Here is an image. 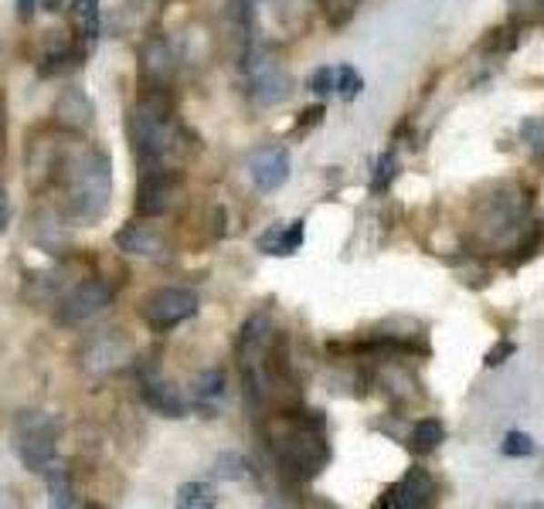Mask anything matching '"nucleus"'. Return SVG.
<instances>
[{
  "mask_svg": "<svg viewBox=\"0 0 544 509\" xmlns=\"http://www.w3.org/2000/svg\"><path fill=\"white\" fill-rule=\"evenodd\" d=\"M4 126H7V115H4V95H0V146H4Z\"/></svg>",
  "mask_w": 544,
  "mask_h": 509,
  "instance_id": "obj_31",
  "label": "nucleus"
},
{
  "mask_svg": "<svg viewBox=\"0 0 544 509\" xmlns=\"http://www.w3.org/2000/svg\"><path fill=\"white\" fill-rule=\"evenodd\" d=\"M140 316L150 330L167 333V330H174V326H181L184 319L197 316V293H191V289H177V285L156 289V293L146 295Z\"/></svg>",
  "mask_w": 544,
  "mask_h": 509,
  "instance_id": "obj_5",
  "label": "nucleus"
},
{
  "mask_svg": "<svg viewBox=\"0 0 544 509\" xmlns=\"http://www.w3.org/2000/svg\"><path fill=\"white\" fill-rule=\"evenodd\" d=\"M130 140L133 150L140 153L146 164L164 160L174 146V123H170V105L164 99V92L156 89L146 99H140V105L130 115Z\"/></svg>",
  "mask_w": 544,
  "mask_h": 509,
  "instance_id": "obj_3",
  "label": "nucleus"
},
{
  "mask_svg": "<svg viewBox=\"0 0 544 509\" xmlns=\"http://www.w3.org/2000/svg\"><path fill=\"white\" fill-rule=\"evenodd\" d=\"M116 245L130 254H156L160 252V238L146 225H126L116 235Z\"/></svg>",
  "mask_w": 544,
  "mask_h": 509,
  "instance_id": "obj_15",
  "label": "nucleus"
},
{
  "mask_svg": "<svg viewBox=\"0 0 544 509\" xmlns=\"http://www.w3.org/2000/svg\"><path fill=\"white\" fill-rule=\"evenodd\" d=\"M215 503H218V496L207 483H184L177 489V506L181 509H211Z\"/></svg>",
  "mask_w": 544,
  "mask_h": 509,
  "instance_id": "obj_18",
  "label": "nucleus"
},
{
  "mask_svg": "<svg viewBox=\"0 0 544 509\" xmlns=\"http://www.w3.org/2000/svg\"><path fill=\"white\" fill-rule=\"evenodd\" d=\"M289 95V75L272 62H252V99L259 105H276Z\"/></svg>",
  "mask_w": 544,
  "mask_h": 509,
  "instance_id": "obj_10",
  "label": "nucleus"
},
{
  "mask_svg": "<svg viewBox=\"0 0 544 509\" xmlns=\"http://www.w3.org/2000/svg\"><path fill=\"white\" fill-rule=\"evenodd\" d=\"M45 4H48L45 11H58V7H62V0H45Z\"/></svg>",
  "mask_w": 544,
  "mask_h": 509,
  "instance_id": "obj_32",
  "label": "nucleus"
},
{
  "mask_svg": "<svg viewBox=\"0 0 544 509\" xmlns=\"http://www.w3.org/2000/svg\"><path fill=\"white\" fill-rule=\"evenodd\" d=\"M248 174H252V184L262 194L279 191L289 180V153H286V146H262V150H256L248 156Z\"/></svg>",
  "mask_w": 544,
  "mask_h": 509,
  "instance_id": "obj_8",
  "label": "nucleus"
},
{
  "mask_svg": "<svg viewBox=\"0 0 544 509\" xmlns=\"http://www.w3.org/2000/svg\"><path fill=\"white\" fill-rule=\"evenodd\" d=\"M215 475L218 479H228V483H235V479H246L248 475V462L238 452H225V455L215 458Z\"/></svg>",
  "mask_w": 544,
  "mask_h": 509,
  "instance_id": "obj_21",
  "label": "nucleus"
},
{
  "mask_svg": "<svg viewBox=\"0 0 544 509\" xmlns=\"http://www.w3.org/2000/svg\"><path fill=\"white\" fill-rule=\"evenodd\" d=\"M113 303V289L99 279H86L72 285L58 305H55V319L58 323H86V319L99 316L106 305Z\"/></svg>",
  "mask_w": 544,
  "mask_h": 509,
  "instance_id": "obj_6",
  "label": "nucleus"
},
{
  "mask_svg": "<svg viewBox=\"0 0 544 509\" xmlns=\"http://www.w3.org/2000/svg\"><path fill=\"white\" fill-rule=\"evenodd\" d=\"M442 438H446V428H442V421L436 418H422L415 421L412 434H408V445L415 452H436L442 445Z\"/></svg>",
  "mask_w": 544,
  "mask_h": 509,
  "instance_id": "obj_17",
  "label": "nucleus"
},
{
  "mask_svg": "<svg viewBox=\"0 0 544 509\" xmlns=\"http://www.w3.org/2000/svg\"><path fill=\"white\" fill-rule=\"evenodd\" d=\"M58 438V421L48 411H25L17 418V458L31 472H45L55 462V442Z\"/></svg>",
  "mask_w": 544,
  "mask_h": 509,
  "instance_id": "obj_4",
  "label": "nucleus"
},
{
  "mask_svg": "<svg viewBox=\"0 0 544 509\" xmlns=\"http://www.w3.org/2000/svg\"><path fill=\"white\" fill-rule=\"evenodd\" d=\"M272 340V323L266 313H259V316H252L242 326V340H238V354L242 356H259L262 350H266V344Z\"/></svg>",
  "mask_w": 544,
  "mask_h": 509,
  "instance_id": "obj_14",
  "label": "nucleus"
},
{
  "mask_svg": "<svg viewBox=\"0 0 544 509\" xmlns=\"http://www.w3.org/2000/svg\"><path fill=\"white\" fill-rule=\"evenodd\" d=\"M45 475V485H48V499L52 506H76V489H72V475L62 462H52L48 469L41 472Z\"/></svg>",
  "mask_w": 544,
  "mask_h": 509,
  "instance_id": "obj_13",
  "label": "nucleus"
},
{
  "mask_svg": "<svg viewBox=\"0 0 544 509\" xmlns=\"http://www.w3.org/2000/svg\"><path fill=\"white\" fill-rule=\"evenodd\" d=\"M109 156L99 150H86L72 156L65 174L68 184V215L92 225L106 215L109 207V194H113V174H109Z\"/></svg>",
  "mask_w": 544,
  "mask_h": 509,
  "instance_id": "obj_1",
  "label": "nucleus"
},
{
  "mask_svg": "<svg viewBox=\"0 0 544 509\" xmlns=\"http://www.w3.org/2000/svg\"><path fill=\"white\" fill-rule=\"evenodd\" d=\"M514 354H518V344H510V340H500V344L493 346L490 354L483 356V364H487V367H500L507 356H514Z\"/></svg>",
  "mask_w": 544,
  "mask_h": 509,
  "instance_id": "obj_27",
  "label": "nucleus"
},
{
  "mask_svg": "<svg viewBox=\"0 0 544 509\" xmlns=\"http://www.w3.org/2000/svg\"><path fill=\"white\" fill-rule=\"evenodd\" d=\"M361 89H364V78L358 75V68H354V65H337V92H340V99L354 102L358 95H361Z\"/></svg>",
  "mask_w": 544,
  "mask_h": 509,
  "instance_id": "obj_22",
  "label": "nucleus"
},
{
  "mask_svg": "<svg viewBox=\"0 0 544 509\" xmlns=\"http://www.w3.org/2000/svg\"><path fill=\"white\" fill-rule=\"evenodd\" d=\"M7 221H11V204H7V194L0 191V231L7 228Z\"/></svg>",
  "mask_w": 544,
  "mask_h": 509,
  "instance_id": "obj_30",
  "label": "nucleus"
},
{
  "mask_svg": "<svg viewBox=\"0 0 544 509\" xmlns=\"http://www.w3.org/2000/svg\"><path fill=\"white\" fill-rule=\"evenodd\" d=\"M143 58H146L143 68H146L150 82H156V85L170 82V75H174V55H170V48L164 41H150L146 51H143Z\"/></svg>",
  "mask_w": 544,
  "mask_h": 509,
  "instance_id": "obj_16",
  "label": "nucleus"
},
{
  "mask_svg": "<svg viewBox=\"0 0 544 509\" xmlns=\"http://www.w3.org/2000/svg\"><path fill=\"white\" fill-rule=\"evenodd\" d=\"M55 119L68 129H89L92 126V102L82 89H65L55 102Z\"/></svg>",
  "mask_w": 544,
  "mask_h": 509,
  "instance_id": "obj_11",
  "label": "nucleus"
},
{
  "mask_svg": "<svg viewBox=\"0 0 544 509\" xmlns=\"http://www.w3.org/2000/svg\"><path fill=\"white\" fill-rule=\"evenodd\" d=\"M143 401L164 418H184V411H187L184 397L170 384H143Z\"/></svg>",
  "mask_w": 544,
  "mask_h": 509,
  "instance_id": "obj_12",
  "label": "nucleus"
},
{
  "mask_svg": "<svg viewBox=\"0 0 544 509\" xmlns=\"http://www.w3.org/2000/svg\"><path fill=\"white\" fill-rule=\"evenodd\" d=\"M35 11H38V0H17V17L21 21H31Z\"/></svg>",
  "mask_w": 544,
  "mask_h": 509,
  "instance_id": "obj_29",
  "label": "nucleus"
},
{
  "mask_svg": "<svg viewBox=\"0 0 544 509\" xmlns=\"http://www.w3.org/2000/svg\"><path fill=\"white\" fill-rule=\"evenodd\" d=\"M398 174V160H395V153H385L381 160H378V170H375V184H371V191H385L391 180Z\"/></svg>",
  "mask_w": 544,
  "mask_h": 509,
  "instance_id": "obj_25",
  "label": "nucleus"
},
{
  "mask_svg": "<svg viewBox=\"0 0 544 509\" xmlns=\"http://www.w3.org/2000/svg\"><path fill=\"white\" fill-rule=\"evenodd\" d=\"M310 89L317 92V95H330V92L337 89V68H330V65L317 68L310 75Z\"/></svg>",
  "mask_w": 544,
  "mask_h": 509,
  "instance_id": "obj_26",
  "label": "nucleus"
},
{
  "mask_svg": "<svg viewBox=\"0 0 544 509\" xmlns=\"http://www.w3.org/2000/svg\"><path fill=\"white\" fill-rule=\"evenodd\" d=\"M174 191H177V177L170 170H150L140 180V191H136V211L143 217H160L170 211L174 204Z\"/></svg>",
  "mask_w": 544,
  "mask_h": 509,
  "instance_id": "obj_9",
  "label": "nucleus"
},
{
  "mask_svg": "<svg viewBox=\"0 0 544 509\" xmlns=\"http://www.w3.org/2000/svg\"><path fill=\"white\" fill-rule=\"evenodd\" d=\"M320 119H324V105H313V109H307V113H299V129L317 126Z\"/></svg>",
  "mask_w": 544,
  "mask_h": 509,
  "instance_id": "obj_28",
  "label": "nucleus"
},
{
  "mask_svg": "<svg viewBox=\"0 0 544 509\" xmlns=\"http://www.w3.org/2000/svg\"><path fill=\"white\" fill-rule=\"evenodd\" d=\"M534 438L531 434H524V432H507V438H504V445H500V452H504L507 458H528V455H534Z\"/></svg>",
  "mask_w": 544,
  "mask_h": 509,
  "instance_id": "obj_24",
  "label": "nucleus"
},
{
  "mask_svg": "<svg viewBox=\"0 0 544 509\" xmlns=\"http://www.w3.org/2000/svg\"><path fill=\"white\" fill-rule=\"evenodd\" d=\"M276 455L299 479H313L330 462V448L324 442V411H299L293 432L276 442Z\"/></svg>",
  "mask_w": 544,
  "mask_h": 509,
  "instance_id": "obj_2",
  "label": "nucleus"
},
{
  "mask_svg": "<svg viewBox=\"0 0 544 509\" xmlns=\"http://www.w3.org/2000/svg\"><path fill=\"white\" fill-rule=\"evenodd\" d=\"M72 7H76L78 27H82L86 41L96 45V38H99V0H76Z\"/></svg>",
  "mask_w": 544,
  "mask_h": 509,
  "instance_id": "obj_19",
  "label": "nucleus"
},
{
  "mask_svg": "<svg viewBox=\"0 0 544 509\" xmlns=\"http://www.w3.org/2000/svg\"><path fill=\"white\" fill-rule=\"evenodd\" d=\"M195 394L197 401H215V397L225 394V374L221 370H207V374H201L195 384Z\"/></svg>",
  "mask_w": 544,
  "mask_h": 509,
  "instance_id": "obj_23",
  "label": "nucleus"
},
{
  "mask_svg": "<svg viewBox=\"0 0 544 509\" xmlns=\"http://www.w3.org/2000/svg\"><path fill=\"white\" fill-rule=\"evenodd\" d=\"M317 4H320V11H324L330 27H344L354 17V11H358V0H317Z\"/></svg>",
  "mask_w": 544,
  "mask_h": 509,
  "instance_id": "obj_20",
  "label": "nucleus"
},
{
  "mask_svg": "<svg viewBox=\"0 0 544 509\" xmlns=\"http://www.w3.org/2000/svg\"><path fill=\"white\" fill-rule=\"evenodd\" d=\"M436 496V479L428 475L426 469H408L405 472V479L391 485L388 493L381 496L378 506H391V509H418V506H428Z\"/></svg>",
  "mask_w": 544,
  "mask_h": 509,
  "instance_id": "obj_7",
  "label": "nucleus"
}]
</instances>
